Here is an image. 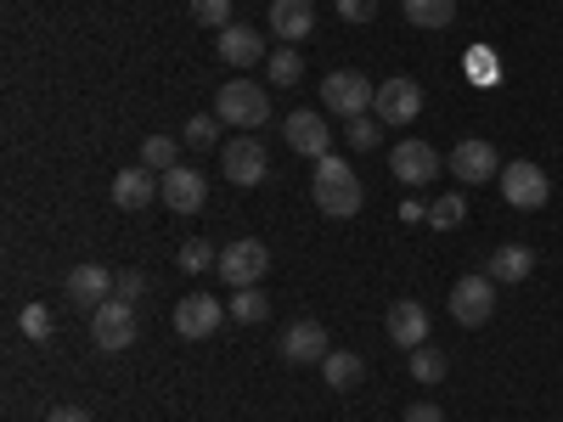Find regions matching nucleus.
Masks as SVG:
<instances>
[{
  "instance_id": "18",
  "label": "nucleus",
  "mask_w": 563,
  "mask_h": 422,
  "mask_svg": "<svg viewBox=\"0 0 563 422\" xmlns=\"http://www.w3.org/2000/svg\"><path fill=\"white\" fill-rule=\"evenodd\" d=\"M113 288H119V276H108L102 265H79V270L68 276V299H74V304H90V310H102V304L113 299Z\"/></svg>"
},
{
  "instance_id": "17",
  "label": "nucleus",
  "mask_w": 563,
  "mask_h": 422,
  "mask_svg": "<svg viewBox=\"0 0 563 422\" xmlns=\"http://www.w3.org/2000/svg\"><path fill=\"white\" fill-rule=\"evenodd\" d=\"M271 34L282 45H299L316 34V7L310 0H271Z\"/></svg>"
},
{
  "instance_id": "19",
  "label": "nucleus",
  "mask_w": 563,
  "mask_h": 422,
  "mask_svg": "<svg viewBox=\"0 0 563 422\" xmlns=\"http://www.w3.org/2000/svg\"><path fill=\"white\" fill-rule=\"evenodd\" d=\"M361 203H366V192H361V180H355V175H350V180H327V186H316V209H321V214H333V220H355Z\"/></svg>"
},
{
  "instance_id": "39",
  "label": "nucleus",
  "mask_w": 563,
  "mask_h": 422,
  "mask_svg": "<svg viewBox=\"0 0 563 422\" xmlns=\"http://www.w3.org/2000/svg\"><path fill=\"white\" fill-rule=\"evenodd\" d=\"M395 214H400V220H406V225H417V220H429V209H422V203H417V198H406V203H400V209H395Z\"/></svg>"
},
{
  "instance_id": "34",
  "label": "nucleus",
  "mask_w": 563,
  "mask_h": 422,
  "mask_svg": "<svg viewBox=\"0 0 563 422\" xmlns=\"http://www.w3.org/2000/svg\"><path fill=\"white\" fill-rule=\"evenodd\" d=\"M333 7H339L344 23H372L378 18V0H333Z\"/></svg>"
},
{
  "instance_id": "28",
  "label": "nucleus",
  "mask_w": 563,
  "mask_h": 422,
  "mask_svg": "<svg viewBox=\"0 0 563 422\" xmlns=\"http://www.w3.org/2000/svg\"><path fill=\"white\" fill-rule=\"evenodd\" d=\"M265 74H271V85H299L305 63H299L294 45H282V52H271V57H265Z\"/></svg>"
},
{
  "instance_id": "25",
  "label": "nucleus",
  "mask_w": 563,
  "mask_h": 422,
  "mask_svg": "<svg viewBox=\"0 0 563 422\" xmlns=\"http://www.w3.org/2000/svg\"><path fill=\"white\" fill-rule=\"evenodd\" d=\"M225 310H231V321H243V326H260V321L271 315V299H265L260 288H231Z\"/></svg>"
},
{
  "instance_id": "3",
  "label": "nucleus",
  "mask_w": 563,
  "mask_h": 422,
  "mask_svg": "<svg viewBox=\"0 0 563 422\" xmlns=\"http://www.w3.org/2000/svg\"><path fill=\"white\" fill-rule=\"evenodd\" d=\"M271 270V254L260 237H238V243H225L220 259H214V276L225 281V288H260V276Z\"/></svg>"
},
{
  "instance_id": "7",
  "label": "nucleus",
  "mask_w": 563,
  "mask_h": 422,
  "mask_svg": "<svg viewBox=\"0 0 563 422\" xmlns=\"http://www.w3.org/2000/svg\"><path fill=\"white\" fill-rule=\"evenodd\" d=\"M90 338H97V349H108V355H124L135 344V310H130V299H108L102 310H90Z\"/></svg>"
},
{
  "instance_id": "38",
  "label": "nucleus",
  "mask_w": 563,
  "mask_h": 422,
  "mask_svg": "<svg viewBox=\"0 0 563 422\" xmlns=\"http://www.w3.org/2000/svg\"><path fill=\"white\" fill-rule=\"evenodd\" d=\"M467 63H474L479 85H496V57H490V52H474V57H467Z\"/></svg>"
},
{
  "instance_id": "26",
  "label": "nucleus",
  "mask_w": 563,
  "mask_h": 422,
  "mask_svg": "<svg viewBox=\"0 0 563 422\" xmlns=\"http://www.w3.org/2000/svg\"><path fill=\"white\" fill-rule=\"evenodd\" d=\"M445 371H451V355L445 349H434V344H417L411 349V378L417 384H440Z\"/></svg>"
},
{
  "instance_id": "20",
  "label": "nucleus",
  "mask_w": 563,
  "mask_h": 422,
  "mask_svg": "<svg viewBox=\"0 0 563 422\" xmlns=\"http://www.w3.org/2000/svg\"><path fill=\"white\" fill-rule=\"evenodd\" d=\"M158 198V175L153 169H119L113 175V203L119 209H147Z\"/></svg>"
},
{
  "instance_id": "5",
  "label": "nucleus",
  "mask_w": 563,
  "mask_h": 422,
  "mask_svg": "<svg viewBox=\"0 0 563 422\" xmlns=\"http://www.w3.org/2000/svg\"><path fill=\"white\" fill-rule=\"evenodd\" d=\"M158 203H164L169 214H203V203H209V180H203V169L175 164L169 175H158Z\"/></svg>"
},
{
  "instance_id": "35",
  "label": "nucleus",
  "mask_w": 563,
  "mask_h": 422,
  "mask_svg": "<svg viewBox=\"0 0 563 422\" xmlns=\"http://www.w3.org/2000/svg\"><path fill=\"white\" fill-rule=\"evenodd\" d=\"M355 169L339 158V153H327V158H316V186H327V180H350Z\"/></svg>"
},
{
  "instance_id": "31",
  "label": "nucleus",
  "mask_w": 563,
  "mask_h": 422,
  "mask_svg": "<svg viewBox=\"0 0 563 422\" xmlns=\"http://www.w3.org/2000/svg\"><path fill=\"white\" fill-rule=\"evenodd\" d=\"M192 18L203 23V29H231V23H238V18H231V0H192Z\"/></svg>"
},
{
  "instance_id": "22",
  "label": "nucleus",
  "mask_w": 563,
  "mask_h": 422,
  "mask_svg": "<svg viewBox=\"0 0 563 422\" xmlns=\"http://www.w3.org/2000/svg\"><path fill=\"white\" fill-rule=\"evenodd\" d=\"M321 378H327V389H339V395H350L361 378H366V360L355 355V349H333L321 360Z\"/></svg>"
},
{
  "instance_id": "33",
  "label": "nucleus",
  "mask_w": 563,
  "mask_h": 422,
  "mask_svg": "<svg viewBox=\"0 0 563 422\" xmlns=\"http://www.w3.org/2000/svg\"><path fill=\"white\" fill-rule=\"evenodd\" d=\"M214 259H220V254H214L209 243H198V237H192V243H180V270H209Z\"/></svg>"
},
{
  "instance_id": "8",
  "label": "nucleus",
  "mask_w": 563,
  "mask_h": 422,
  "mask_svg": "<svg viewBox=\"0 0 563 422\" xmlns=\"http://www.w3.org/2000/svg\"><path fill=\"white\" fill-rule=\"evenodd\" d=\"M451 315H456L462 326H485V321L496 315V281H490L485 270L462 276L456 288H451Z\"/></svg>"
},
{
  "instance_id": "11",
  "label": "nucleus",
  "mask_w": 563,
  "mask_h": 422,
  "mask_svg": "<svg viewBox=\"0 0 563 422\" xmlns=\"http://www.w3.org/2000/svg\"><path fill=\"white\" fill-rule=\"evenodd\" d=\"M225 315H231V310H225L214 293H186V299L175 304V333H180V338H209Z\"/></svg>"
},
{
  "instance_id": "10",
  "label": "nucleus",
  "mask_w": 563,
  "mask_h": 422,
  "mask_svg": "<svg viewBox=\"0 0 563 422\" xmlns=\"http://www.w3.org/2000/svg\"><path fill=\"white\" fill-rule=\"evenodd\" d=\"M282 135H288V147L299 158H327L333 153V124H327V113H288V124H282Z\"/></svg>"
},
{
  "instance_id": "6",
  "label": "nucleus",
  "mask_w": 563,
  "mask_h": 422,
  "mask_svg": "<svg viewBox=\"0 0 563 422\" xmlns=\"http://www.w3.org/2000/svg\"><path fill=\"white\" fill-rule=\"evenodd\" d=\"M220 169L231 186H260L271 175V158H265V141L260 135H238V141H225L220 147Z\"/></svg>"
},
{
  "instance_id": "15",
  "label": "nucleus",
  "mask_w": 563,
  "mask_h": 422,
  "mask_svg": "<svg viewBox=\"0 0 563 422\" xmlns=\"http://www.w3.org/2000/svg\"><path fill=\"white\" fill-rule=\"evenodd\" d=\"M214 52H220L225 68H254V63L265 57V34L249 29V23H231V29L214 34Z\"/></svg>"
},
{
  "instance_id": "1",
  "label": "nucleus",
  "mask_w": 563,
  "mask_h": 422,
  "mask_svg": "<svg viewBox=\"0 0 563 422\" xmlns=\"http://www.w3.org/2000/svg\"><path fill=\"white\" fill-rule=\"evenodd\" d=\"M214 119L220 124H238L243 135H254V130L271 124V97H265L254 79H225L220 97H214Z\"/></svg>"
},
{
  "instance_id": "32",
  "label": "nucleus",
  "mask_w": 563,
  "mask_h": 422,
  "mask_svg": "<svg viewBox=\"0 0 563 422\" xmlns=\"http://www.w3.org/2000/svg\"><path fill=\"white\" fill-rule=\"evenodd\" d=\"M214 130H220L214 113H192V119H186V135H180V141H186V147H198V153H209V147H214Z\"/></svg>"
},
{
  "instance_id": "23",
  "label": "nucleus",
  "mask_w": 563,
  "mask_h": 422,
  "mask_svg": "<svg viewBox=\"0 0 563 422\" xmlns=\"http://www.w3.org/2000/svg\"><path fill=\"white\" fill-rule=\"evenodd\" d=\"M400 12L411 29H451L456 23V0H400Z\"/></svg>"
},
{
  "instance_id": "14",
  "label": "nucleus",
  "mask_w": 563,
  "mask_h": 422,
  "mask_svg": "<svg viewBox=\"0 0 563 422\" xmlns=\"http://www.w3.org/2000/svg\"><path fill=\"white\" fill-rule=\"evenodd\" d=\"M327 355H333V344H327V326H321V321H294L288 333H282V360L321 366Z\"/></svg>"
},
{
  "instance_id": "27",
  "label": "nucleus",
  "mask_w": 563,
  "mask_h": 422,
  "mask_svg": "<svg viewBox=\"0 0 563 422\" xmlns=\"http://www.w3.org/2000/svg\"><path fill=\"white\" fill-rule=\"evenodd\" d=\"M462 220H467V198H462V192L434 198V209H429V225H434V231H456Z\"/></svg>"
},
{
  "instance_id": "13",
  "label": "nucleus",
  "mask_w": 563,
  "mask_h": 422,
  "mask_svg": "<svg viewBox=\"0 0 563 422\" xmlns=\"http://www.w3.org/2000/svg\"><path fill=\"white\" fill-rule=\"evenodd\" d=\"M462 186H485V180H496L501 175V158H496V147L490 141H456V153H451V164H445Z\"/></svg>"
},
{
  "instance_id": "37",
  "label": "nucleus",
  "mask_w": 563,
  "mask_h": 422,
  "mask_svg": "<svg viewBox=\"0 0 563 422\" xmlns=\"http://www.w3.org/2000/svg\"><path fill=\"white\" fill-rule=\"evenodd\" d=\"M406 422H445V411H440L434 400H417V406L406 411Z\"/></svg>"
},
{
  "instance_id": "2",
  "label": "nucleus",
  "mask_w": 563,
  "mask_h": 422,
  "mask_svg": "<svg viewBox=\"0 0 563 422\" xmlns=\"http://www.w3.org/2000/svg\"><path fill=\"white\" fill-rule=\"evenodd\" d=\"M372 97H378V85H372L366 74H355V68H339V74L321 79V108L333 119H344V124L372 113Z\"/></svg>"
},
{
  "instance_id": "9",
  "label": "nucleus",
  "mask_w": 563,
  "mask_h": 422,
  "mask_svg": "<svg viewBox=\"0 0 563 422\" xmlns=\"http://www.w3.org/2000/svg\"><path fill=\"white\" fill-rule=\"evenodd\" d=\"M372 113H378L384 124H411V119L422 113V85L406 79V74L384 79V85H378V97H372Z\"/></svg>"
},
{
  "instance_id": "4",
  "label": "nucleus",
  "mask_w": 563,
  "mask_h": 422,
  "mask_svg": "<svg viewBox=\"0 0 563 422\" xmlns=\"http://www.w3.org/2000/svg\"><path fill=\"white\" fill-rule=\"evenodd\" d=\"M501 198L512 203V209H541L547 198H552V180H547V169L541 164H530V158H519V164H501Z\"/></svg>"
},
{
  "instance_id": "29",
  "label": "nucleus",
  "mask_w": 563,
  "mask_h": 422,
  "mask_svg": "<svg viewBox=\"0 0 563 422\" xmlns=\"http://www.w3.org/2000/svg\"><path fill=\"white\" fill-rule=\"evenodd\" d=\"M344 130H350V147H355V153H372V147L384 141V119H378V113H361V119H350Z\"/></svg>"
},
{
  "instance_id": "16",
  "label": "nucleus",
  "mask_w": 563,
  "mask_h": 422,
  "mask_svg": "<svg viewBox=\"0 0 563 422\" xmlns=\"http://www.w3.org/2000/svg\"><path fill=\"white\" fill-rule=\"evenodd\" d=\"M384 326H389V344H395V349H417V344H429V310H422L417 299H395Z\"/></svg>"
},
{
  "instance_id": "30",
  "label": "nucleus",
  "mask_w": 563,
  "mask_h": 422,
  "mask_svg": "<svg viewBox=\"0 0 563 422\" xmlns=\"http://www.w3.org/2000/svg\"><path fill=\"white\" fill-rule=\"evenodd\" d=\"M18 326H23V338H34V344H45V338L57 333V321H52V310H45V304H23Z\"/></svg>"
},
{
  "instance_id": "24",
  "label": "nucleus",
  "mask_w": 563,
  "mask_h": 422,
  "mask_svg": "<svg viewBox=\"0 0 563 422\" xmlns=\"http://www.w3.org/2000/svg\"><path fill=\"white\" fill-rule=\"evenodd\" d=\"M175 164H180V141L175 135H147V141H141V169L169 175Z\"/></svg>"
},
{
  "instance_id": "12",
  "label": "nucleus",
  "mask_w": 563,
  "mask_h": 422,
  "mask_svg": "<svg viewBox=\"0 0 563 422\" xmlns=\"http://www.w3.org/2000/svg\"><path fill=\"white\" fill-rule=\"evenodd\" d=\"M389 169H395L400 186H429V180H440V153L429 147V141H395Z\"/></svg>"
},
{
  "instance_id": "40",
  "label": "nucleus",
  "mask_w": 563,
  "mask_h": 422,
  "mask_svg": "<svg viewBox=\"0 0 563 422\" xmlns=\"http://www.w3.org/2000/svg\"><path fill=\"white\" fill-rule=\"evenodd\" d=\"M45 422H90V417H85L79 406H57V411H52V417H45Z\"/></svg>"
},
{
  "instance_id": "36",
  "label": "nucleus",
  "mask_w": 563,
  "mask_h": 422,
  "mask_svg": "<svg viewBox=\"0 0 563 422\" xmlns=\"http://www.w3.org/2000/svg\"><path fill=\"white\" fill-rule=\"evenodd\" d=\"M141 293H147V276H141V270H119V299H141Z\"/></svg>"
},
{
  "instance_id": "21",
  "label": "nucleus",
  "mask_w": 563,
  "mask_h": 422,
  "mask_svg": "<svg viewBox=\"0 0 563 422\" xmlns=\"http://www.w3.org/2000/svg\"><path fill=\"white\" fill-rule=\"evenodd\" d=\"M530 270H536V254H530L525 243H501V248L485 259V276H490V281H525Z\"/></svg>"
}]
</instances>
